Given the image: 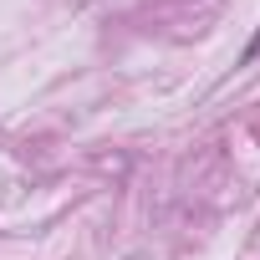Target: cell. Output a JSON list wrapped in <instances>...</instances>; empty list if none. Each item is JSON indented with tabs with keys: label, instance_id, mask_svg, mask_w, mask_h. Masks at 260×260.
<instances>
[]
</instances>
